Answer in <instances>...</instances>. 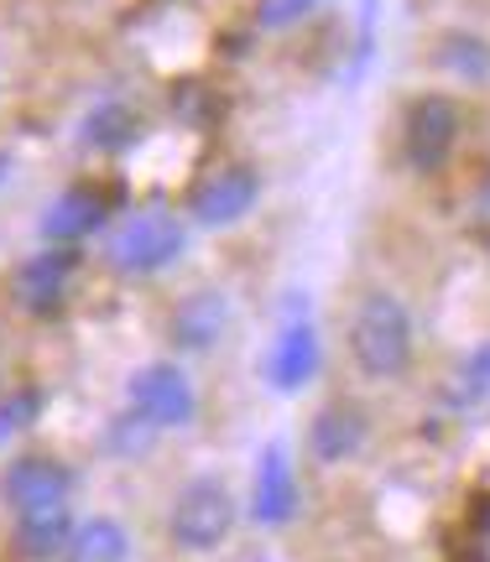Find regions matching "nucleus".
<instances>
[{
  "label": "nucleus",
  "mask_w": 490,
  "mask_h": 562,
  "mask_svg": "<svg viewBox=\"0 0 490 562\" xmlns=\"http://www.w3.org/2000/svg\"><path fill=\"white\" fill-rule=\"evenodd\" d=\"M438 63L459 74L465 83H486L490 79V42L486 37H470V32H449L438 37Z\"/></svg>",
  "instance_id": "nucleus-15"
},
{
  "label": "nucleus",
  "mask_w": 490,
  "mask_h": 562,
  "mask_svg": "<svg viewBox=\"0 0 490 562\" xmlns=\"http://www.w3.org/2000/svg\"><path fill=\"white\" fill-rule=\"evenodd\" d=\"M37 391H16V396H0V442H11L16 432H26L32 427V417H37Z\"/></svg>",
  "instance_id": "nucleus-20"
},
{
  "label": "nucleus",
  "mask_w": 490,
  "mask_h": 562,
  "mask_svg": "<svg viewBox=\"0 0 490 562\" xmlns=\"http://www.w3.org/2000/svg\"><path fill=\"white\" fill-rule=\"evenodd\" d=\"M152 438H157V422H146L136 406H131V412L110 427V448H115V453H146V448H152Z\"/></svg>",
  "instance_id": "nucleus-19"
},
{
  "label": "nucleus",
  "mask_w": 490,
  "mask_h": 562,
  "mask_svg": "<svg viewBox=\"0 0 490 562\" xmlns=\"http://www.w3.org/2000/svg\"><path fill=\"white\" fill-rule=\"evenodd\" d=\"M16 531H21V542L32 547V552H53V547L68 537V510H63V505H47V510H21Z\"/></svg>",
  "instance_id": "nucleus-17"
},
{
  "label": "nucleus",
  "mask_w": 490,
  "mask_h": 562,
  "mask_svg": "<svg viewBox=\"0 0 490 562\" xmlns=\"http://www.w3.org/2000/svg\"><path fill=\"white\" fill-rule=\"evenodd\" d=\"M349 360L366 381H402L412 370V313L391 292H366L349 318Z\"/></svg>",
  "instance_id": "nucleus-1"
},
{
  "label": "nucleus",
  "mask_w": 490,
  "mask_h": 562,
  "mask_svg": "<svg viewBox=\"0 0 490 562\" xmlns=\"http://www.w3.org/2000/svg\"><path fill=\"white\" fill-rule=\"evenodd\" d=\"M178 256H183V220L167 214V209H142L110 240V261H115L121 277H157Z\"/></svg>",
  "instance_id": "nucleus-2"
},
{
  "label": "nucleus",
  "mask_w": 490,
  "mask_h": 562,
  "mask_svg": "<svg viewBox=\"0 0 490 562\" xmlns=\"http://www.w3.org/2000/svg\"><path fill=\"white\" fill-rule=\"evenodd\" d=\"M250 516L261 526H287L298 516V474L287 463V448L271 442L256 463V490H250Z\"/></svg>",
  "instance_id": "nucleus-9"
},
{
  "label": "nucleus",
  "mask_w": 490,
  "mask_h": 562,
  "mask_svg": "<svg viewBox=\"0 0 490 562\" xmlns=\"http://www.w3.org/2000/svg\"><path fill=\"white\" fill-rule=\"evenodd\" d=\"M261 375L282 396L303 391L319 375V328H313V318H308L303 307H292L287 323L277 328V339H271V349H266V360H261Z\"/></svg>",
  "instance_id": "nucleus-5"
},
{
  "label": "nucleus",
  "mask_w": 490,
  "mask_h": 562,
  "mask_svg": "<svg viewBox=\"0 0 490 562\" xmlns=\"http://www.w3.org/2000/svg\"><path fill=\"white\" fill-rule=\"evenodd\" d=\"M131 406L157 427H178V422L193 417V381L167 360L146 364V370L131 375Z\"/></svg>",
  "instance_id": "nucleus-7"
},
{
  "label": "nucleus",
  "mask_w": 490,
  "mask_h": 562,
  "mask_svg": "<svg viewBox=\"0 0 490 562\" xmlns=\"http://www.w3.org/2000/svg\"><path fill=\"white\" fill-rule=\"evenodd\" d=\"M74 250L68 245H53V250H42V256H32V261L16 271V281H11V292H16V302L26 307V313H58L63 292H68V281H74Z\"/></svg>",
  "instance_id": "nucleus-8"
},
{
  "label": "nucleus",
  "mask_w": 490,
  "mask_h": 562,
  "mask_svg": "<svg viewBox=\"0 0 490 562\" xmlns=\"http://www.w3.org/2000/svg\"><path fill=\"white\" fill-rule=\"evenodd\" d=\"M308 448H313V459L319 463L355 459V453L366 448V417H360L355 406H345V402L324 406V412L313 417V427H308Z\"/></svg>",
  "instance_id": "nucleus-12"
},
{
  "label": "nucleus",
  "mask_w": 490,
  "mask_h": 562,
  "mask_svg": "<svg viewBox=\"0 0 490 562\" xmlns=\"http://www.w3.org/2000/svg\"><path fill=\"white\" fill-rule=\"evenodd\" d=\"M230 328V297L225 292H214V286H199V292H188L178 307H172V344L178 349H214V344L225 339Z\"/></svg>",
  "instance_id": "nucleus-10"
},
{
  "label": "nucleus",
  "mask_w": 490,
  "mask_h": 562,
  "mask_svg": "<svg viewBox=\"0 0 490 562\" xmlns=\"http://www.w3.org/2000/svg\"><path fill=\"white\" fill-rule=\"evenodd\" d=\"M131 136H136V121H131L125 104H100V110L89 115V125H83V140H89V146H104V151L131 146Z\"/></svg>",
  "instance_id": "nucleus-16"
},
{
  "label": "nucleus",
  "mask_w": 490,
  "mask_h": 562,
  "mask_svg": "<svg viewBox=\"0 0 490 562\" xmlns=\"http://www.w3.org/2000/svg\"><path fill=\"white\" fill-rule=\"evenodd\" d=\"M68 558H74V562H125V558H131V537H125L121 521L94 516L89 526H79V531H74Z\"/></svg>",
  "instance_id": "nucleus-14"
},
{
  "label": "nucleus",
  "mask_w": 490,
  "mask_h": 562,
  "mask_svg": "<svg viewBox=\"0 0 490 562\" xmlns=\"http://www.w3.org/2000/svg\"><path fill=\"white\" fill-rule=\"evenodd\" d=\"M465 381H470L475 391H490V344L480 349V355H475L470 364H465Z\"/></svg>",
  "instance_id": "nucleus-21"
},
{
  "label": "nucleus",
  "mask_w": 490,
  "mask_h": 562,
  "mask_svg": "<svg viewBox=\"0 0 490 562\" xmlns=\"http://www.w3.org/2000/svg\"><path fill=\"white\" fill-rule=\"evenodd\" d=\"M319 11V0H256V21L261 32H292Z\"/></svg>",
  "instance_id": "nucleus-18"
},
{
  "label": "nucleus",
  "mask_w": 490,
  "mask_h": 562,
  "mask_svg": "<svg viewBox=\"0 0 490 562\" xmlns=\"http://www.w3.org/2000/svg\"><path fill=\"white\" fill-rule=\"evenodd\" d=\"M104 224V203L89 188H68L42 209V240L47 245H79L83 235H94Z\"/></svg>",
  "instance_id": "nucleus-13"
},
{
  "label": "nucleus",
  "mask_w": 490,
  "mask_h": 562,
  "mask_svg": "<svg viewBox=\"0 0 490 562\" xmlns=\"http://www.w3.org/2000/svg\"><path fill=\"white\" fill-rule=\"evenodd\" d=\"M459 104L449 94H417L402 115V157L417 172H438L459 146Z\"/></svg>",
  "instance_id": "nucleus-4"
},
{
  "label": "nucleus",
  "mask_w": 490,
  "mask_h": 562,
  "mask_svg": "<svg viewBox=\"0 0 490 562\" xmlns=\"http://www.w3.org/2000/svg\"><path fill=\"white\" fill-rule=\"evenodd\" d=\"M5 501L21 510H47V505H63L68 501V469L58 459H16L11 474H5Z\"/></svg>",
  "instance_id": "nucleus-11"
},
{
  "label": "nucleus",
  "mask_w": 490,
  "mask_h": 562,
  "mask_svg": "<svg viewBox=\"0 0 490 562\" xmlns=\"http://www.w3.org/2000/svg\"><path fill=\"white\" fill-rule=\"evenodd\" d=\"M11 167H16V157H11V151H0V188L11 182Z\"/></svg>",
  "instance_id": "nucleus-22"
},
{
  "label": "nucleus",
  "mask_w": 490,
  "mask_h": 562,
  "mask_svg": "<svg viewBox=\"0 0 490 562\" xmlns=\"http://www.w3.org/2000/svg\"><path fill=\"white\" fill-rule=\"evenodd\" d=\"M172 542H183L188 552H214L235 531V495L220 480H193L183 484V495L172 501Z\"/></svg>",
  "instance_id": "nucleus-3"
},
{
  "label": "nucleus",
  "mask_w": 490,
  "mask_h": 562,
  "mask_svg": "<svg viewBox=\"0 0 490 562\" xmlns=\"http://www.w3.org/2000/svg\"><path fill=\"white\" fill-rule=\"evenodd\" d=\"M256 199H261V172L245 161H230L193 188V220L204 229H225V224H241L256 209Z\"/></svg>",
  "instance_id": "nucleus-6"
}]
</instances>
